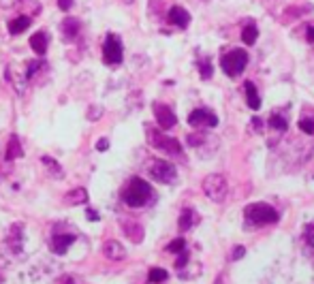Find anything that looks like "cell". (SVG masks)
Returning a JSON list of instances; mask_svg holds the SVG:
<instances>
[{
	"mask_svg": "<svg viewBox=\"0 0 314 284\" xmlns=\"http://www.w3.org/2000/svg\"><path fill=\"white\" fill-rule=\"evenodd\" d=\"M73 242H75L73 233H53L50 242V250L53 254H67V250L71 248Z\"/></svg>",
	"mask_w": 314,
	"mask_h": 284,
	"instance_id": "30bf717a",
	"label": "cell"
},
{
	"mask_svg": "<svg viewBox=\"0 0 314 284\" xmlns=\"http://www.w3.org/2000/svg\"><path fill=\"white\" fill-rule=\"evenodd\" d=\"M244 254H246V248H244V246H237V248L233 250V254H231V259L240 261V259H244Z\"/></svg>",
	"mask_w": 314,
	"mask_h": 284,
	"instance_id": "836d02e7",
	"label": "cell"
},
{
	"mask_svg": "<svg viewBox=\"0 0 314 284\" xmlns=\"http://www.w3.org/2000/svg\"><path fill=\"white\" fill-rule=\"evenodd\" d=\"M167 250H169V252H173V254H180V252H184V250H186V242H184L182 237H177V239H173V242L167 246Z\"/></svg>",
	"mask_w": 314,
	"mask_h": 284,
	"instance_id": "f1b7e54d",
	"label": "cell"
},
{
	"mask_svg": "<svg viewBox=\"0 0 314 284\" xmlns=\"http://www.w3.org/2000/svg\"><path fill=\"white\" fill-rule=\"evenodd\" d=\"M304 237H306V244L308 248L314 250V224H308L306 231H304Z\"/></svg>",
	"mask_w": 314,
	"mask_h": 284,
	"instance_id": "4dcf8cb0",
	"label": "cell"
},
{
	"mask_svg": "<svg viewBox=\"0 0 314 284\" xmlns=\"http://www.w3.org/2000/svg\"><path fill=\"white\" fill-rule=\"evenodd\" d=\"M244 218H246V229L250 227H265V224H276L280 220V214L267 203H250L244 210Z\"/></svg>",
	"mask_w": 314,
	"mask_h": 284,
	"instance_id": "7a4b0ae2",
	"label": "cell"
},
{
	"mask_svg": "<svg viewBox=\"0 0 314 284\" xmlns=\"http://www.w3.org/2000/svg\"><path fill=\"white\" fill-rule=\"evenodd\" d=\"M167 19H169L173 26H177V28H188V24H191V13L182 7H171L169 13H167Z\"/></svg>",
	"mask_w": 314,
	"mask_h": 284,
	"instance_id": "7c38bea8",
	"label": "cell"
},
{
	"mask_svg": "<svg viewBox=\"0 0 314 284\" xmlns=\"http://www.w3.org/2000/svg\"><path fill=\"white\" fill-rule=\"evenodd\" d=\"M73 2H75V0H58V7H60L62 11H69L73 7Z\"/></svg>",
	"mask_w": 314,
	"mask_h": 284,
	"instance_id": "8d00e7d4",
	"label": "cell"
},
{
	"mask_svg": "<svg viewBox=\"0 0 314 284\" xmlns=\"http://www.w3.org/2000/svg\"><path fill=\"white\" fill-rule=\"evenodd\" d=\"M244 90H246V103H248V107H250L252 111H259V109H261V96H259V92H257V85H254L252 82H246V84H244Z\"/></svg>",
	"mask_w": 314,
	"mask_h": 284,
	"instance_id": "e0dca14e",
	"label": "cell"
},
{
	"mask_svg": "<svg viewBox=\"0 0 314 284\" xmlns=\"http://www.w3.org/2000/svg\"><path fill=\"white\" fill-rule=\"evenodd\" d=\"M30 47L36 56H45L47 47H50V39H47V32H35L30 36Z\"/></svg>",
	"mask_w": 314,
	"mask_h": 284,
	"instance_id": "5bb4252c",
	"label": "cell"
},
{
	"mask_svg": "<svg viewBox=\"0 0 314 284\" xmlns=\"http://www.w3.org/2000/svg\"><path fill=\"white\" fill-rule=\"evenodd\" d=\"M122 56H124L122 41L118 39L116 34H107L105 45H103V62L111 64V67H116V64L122 62Z\"/></svg>",
	"mask_w": 314,
	"mask_h": 284,
	"instance_id": "52a82bcc",
	"label": "cell"
},
{
	"mask_svg": "<svg viewBox=\"0 0 314 284\" xmlns=\"http://www.w3.org/2000/svg\"><path fill=\"white\" fill-rule=\"evenodd\" d=\"M28 26H30V17L19 15V17H15V19L9 21V32H11V34H21L24 30H28Z\"/></svg>",
	"mask_w": 314,
	"mask_h": 284,
	"instance_id": "44dd1931",
	"label": "cell"
},
{
	"mask_svg": "<svg viewBox=\"0 0 314 284\" xmlns=\"http://www.w3.org/2000/svg\"><path fill=\"white\" fill-rule=\"evenodd\" d=\"M7 77H9V82L13 84V88H15V92L17 94L26 92L28 77H26V71H17V64H9L7 67Z\"/></svg>",
	"mask_w": 314,
	"mask_h": 284,
	"instance_id": "8fae6325",
	"label": "cell"
},
{
	"mask_svg": "<svg viewBox=\"0 0 314 284\" xmlns=\"http://www.w3.org/2000/svg\"><path fill=\"white\" fill-rule=\"evenodd\" d=\"M197 214L191 207H186V210H182L180 214V220H177V227H180V231H188V229H192V224L197 222Z\"/></svg>",
	"mask_w": 314,
	"mask_h": 284,
	"instance_id": "ac0fdd59",
	"label": "cell"
},
{
	"mask_svg": "<svg viewBox=\"0 0 314 284\" xmlns=\"http://www.w3.org/2000/svg\"><path fill=\"white\" fill-rule=\"evenodd\" d=\"M64 284H77V282H75V278H67V280H64Z\"/></svg>",
	"mask_w": 314,
	"mask_h": 284,
	"instance_id": "ab89813d",
	"label": "cell"
},
{
	"mask_svg": "<svg viewBox=\"0 0 314 284\" xmlns=\"http://www.w3.org/2000/svg\"><path fill=\"white\" fill-rule=\"evenodd\" d=\"M148 141L150 146L160 150V152L169 154V156H182V143L173 137L162 135L160 131H154V128H148Z\"/></svg>",
	"mask_w": 314,
	"mask_h": 284,
	"instance_id": "277c9868",
	"label": "cell"
},
{
	"mask_svg": "<svg viewBox=\"0 0 314 284\" xmlns=\"http://www.w3.org/2000/svg\"><path fill=\"white\" fill-rule=\"evenodd\" d=\"M267 124L272 126V128H276V131L284 133V131H286V117H284V116H280V114H274L272 117H269Z\"/></svg>",
	"mask_w": 314,
	"mask_h": 284,
	"instance_id": "4316f807",
	"label": "cell"
},
{
	"mask_svg": "<svg viewBox=\"0 0 314 284\" xmlns=\"http://www.w3.org/2000/svg\"><path fill=\"white\" fill-rule=\"evenodd\" d=\"M103 252L109 261H122L124 256H126V250H124V246L120 242H116V239H109V242H105L103 246Z\"/></svg>",
	"mask_w": 314,
	"mask_h": 284,
	"instance_id": "4fadbf2b",
	"label": "cell"
},
{
	"mask_svg": "<svg viewBox=\"0 0 314 284\" xmlns=\"http://www.w3.org/2000/svg\"><path fill=\"white\" fill-rule=\"evenodd\" d=\"M62 34H64V39L67 41H73L75 36L79 34V30H81V21L77 17H67V19H62Z\"/></svg>",
	"mask_w": 314,
	"mask_h": 284,
	"instance_id": "9a60e30c",
	"label": "cell"
},
{
	"mask_svg": "<svg viewBox=\"0 0 314 284\" xmlns=\"http://www.w3.org/2000/svg\"><path fill=\"white\" fill-rule=\"evenodd\" d=\"M86 218H88V220H92V222H96V220H99V214L88 207V210H86Z\"/></svg>",
	"mask_w": 314,
	"mask_h": 284,
	"instance_id": "74e56055",
	"label": "cell"
},
{
	"mask_svg": "<svg viewBox=\"0 0 314 284\" xmlns=\"http://www.w3.org/2000/svg\"><path fill=\"white\" fill-rule=\"evenodd\" d=\"M122 229H124V235H126L133 244H139L143 239V227H141V224L131 222V220H124Z\"/></svg>",
	"mask_w": 314,
	"mask_h": 284,
	"instance_id": "2e32d148",
	"label": "cell"
},
{
	"mask_svg": "<svg viewBox=\"0 0 314 284\" xmlns=\"http://www.w3.org/2000/svg\"><path fill=\"white\" fill-rule=\"evenodd\" d=\"M299 131L306 135H314V117H301L299 120Z\"/></svg>",
	"mask_w": 314,
	"mask_h": 284,
	"instance_id": "83f0119b",
	"label": "cell"
},
{
	"mask_svg": "<svg viewBox=\"0 0 314 284\" xmlns=\"http://www.w3.org/2000/svg\"><path fill=\"white\" fill-rule=\"evenodd\" d=\"M188 124L194 128H214L218 126V117L212 109H205V107H199L194 109L191 116H188Z\"/></svg>",
	"mask_w": 314,
	"mask_h": 284,
	"instance_id": "ba28073f",
	"label": "cell"
},
{
	"mask_svg": "<svg viewBox=\"0 0 314 284\" xmlns=\"http://www.w3.org/2000/svg\"><path fill=\"white\" fill-rule=\"evenodd\" d=\"M203 192H205V197H208L209 201L223 203L227 199V192H229V188H227L225 175H220V173L208 175V178L203 180Z\"/></svg>",
	"mask_w": 314,
	"mask_h": 284,
	"instance_id": "5b68a950",
	"label": "cell"
},
{
	"mask_svg": "<svg viewBox=\"0 0 314 284\" xmlns=\"http://www.w3.org/2000/svg\"><path fill=\"white\" fill-rule=\"evenodd\" d=\"M101 114H103V107L92 105V107H90V111H88V117H90V120H99Z\"/></svg>",
	"mask_w": 314,
	"mask_h": 284,
	"instance_id": "d6a6232c",
	"label": "cell"
},
{
	"mask_svg": "<svg viewBox=\"0 0 314 284\" xmlns=\"http://www.w3.org/2000/svg\"><path fill=\"white\" fill-rule=\"evenodd\" d=\"M199 71H201V77L203 79H209V77H212V62H209L208 58L199 60Z\"/></svg>",
	"mask_w": 314,
	"mask_h": 284,
	"instance_id": "f546056e",
	"label": "cell"
},
{
	"mask_svg": "<svg viewBox=\"0 0 314 284\" xmlns=\"http://www.w3.org/2000/svg\"><path fill=\"white\" fill-rule=\"evenodd\" d=\"M248 67V53L244 50H233L229 53H225L220 58V68L229 75V77H240Z\"/></svg>",
	"mask_w": 314,
	"mask_h": 284,
	"instance_id": "3957f363",
	"label": "cell"
},
{
	"mask_svg": "<svg viewBox=\"0 0 314 284\" xmlns=\"http://www.w3.org/2000/svg\"><path fill=\"white\" fill-rule=\"evenodd\" d=\"M47 68V64L43 62V60H30V62H26V77L32 79L39 71H45Z\"/></svg>",
	"mask_w": 314,
	"mask_h": 284,
	"instance_id": "d4e9b609",
	"label": "cell"
},
{
	"mask_svg": "<svg viewBox=\"0 0 314 284\" xmlns=\"http://www.w3.org/2000/svg\"><path fill=\"white\" fill-rule=\"evenodd\" d=\"M154 192H152V186L148 184L145 180L141 178H133L131 182L126 184V188L122 190V201L126 203L128 207H143L152 201Z\"/></svg>",
	"mask_w": 314,
	"mask_h": 284,
	"instance_id": "6da1fadb",
	"label": "cell"
},
{
	"mask_svg": "<svg viewBox=\"0 0 314 284\" xmlns=\"http://www.w3.org/2000/svg\"><path fill=\"white\" fill-rule=\"evenodd\" d=\"M19 156H21V143H19L17 135H11L9 137L7 152H4V158H7V160H15V158H19Z\"/></svg>",
	"mask_w": 314,
	"mask_h": 284,
	"instance_id": "ffe728a7",
	"label": "cell"
},
{
	"mask_svg": "<svg viewBox=\"0 0 314 284\" xmlns=\"http://www.w3.org/2000/svg\"><path fill=\"white\" fill-rule=\"evenodd\" d=\"M154 117H156V124H158L162 131H169V128L177 124V117L173 114V109L162 103H154Z\"/></svg>",
	"mask_w": 314,
	"mask_h": 284,
	"instance_id": "9c48e42d",
	"label": "cell"
},
{
	"mask_svg": "<svg viewBox=\"0 0 314 284\" xmlns=\"http://www.w3.org/2000/svg\"><path fill=\"white\" fill-rule=\"evenodd\" d=\"M167 278H169V274H167L162 267H152V269H150V274H148V280L152 284H160V282H165Z\"/></svg>",
	"mask_w": 314,
	"mask_h": 284,
	"instance_id": "484cf974",
	"label": "cell"
},
{
	"mask_svg": "<svg viewBox=\"0 0 314 284\" xmlns=\"http://www.w3.org/2000/svg\"><path fill=\"white\" fill-rule=\"evenodd\" d=\"M0 284H2V278H0Z\"/></svg>",
	"mask_w": 314,
	"mask_h": 284,
	"instance_id": "60d3db41",
	"label": "cell"
},
{
	"mask_svg": "<svg viewBox=\"0 0 314 284\" xmlns=\"http://www.w3.org/2000/svg\"><path fill=\"white\" fill-rule=\"evenodd\" d=\"M150 169V175L160 182V184H173V182L177 180V169L173 167L169 160H162V158H154L152 163L148 165Z\"/></svg>",
	"mask_w": 314,
	"mask_h": 284,
	"instance_id": "8992f818",
	"label": "cell"
},
{
	"mask_svg": "<svg viewBox=\"0 0 314 284\" xmlns=\"http://www.w3.org/2000/svg\"><path fill=\"white\" fill-rule=\"evenodd\" d=\"M41 163L47 167V171L52 173V178H56V180H62V178H64L62 167H60V165H58L53 158H50V156H41Z\"/></svg>",
	"mask_w": 314,
	"mask_h": 284,
	"instance_id": "7402d4cb",
	"label": "cell"
},
{
	"mask_svg": "<svg viewBox=\"0 0 314 284\" xmlns=\"http://www.w3.org/2000/svg\"><path fill=\"white\" fill-rule=\"evenodd\" d=\"M186 263H188V252H186V250H184V252H180V256H177L175 265H177V267H180V269H182V267L186 265Z\"/></svg>",
	"mask_w": 314,
	"mask_h": 284,
	"instance_id": "d590c367",
	"label": "cell"
},
{
	"mask_svg": "<svg viewBox=\"0 0 314 284\" xmlns=\"http://www.w3.org/2000/svg\"><path fill=\"white\" fill-rule=\"evenodd\" d=\"M257 36H259V28L254 24H248V26H244V30H242V39L246 45H254L257 43Z\"/></svg>",
	"mask_w": 314,
	"mask_h": 284,
	"instance_id": "cb8c5ba5",
	"label": "cell"
},
{
	"mask_svg": "<svg viewBox=\"0 0 314 284\" xmlns=\"http://www.w3.org/2000/svg\"><path fill=\"white\" fill-rule=\"evenodd\" d=\"M186 141H188V146L199 148V146H201V143L205 141V135H201V133H199V135H188V137H186Z\"/></svg>",
	"mask_w": 314,
	"mask_h": 284,
	"instance_id": "1f68e13d",
	"label": "cell"
},
{
	"mask_svg": "<svg viewBox=\"0 0 314 284\" xmlns=\"http://www.w3.org/2000/svg\"><path fill=\"white\" fill-rule=\"evenodd\" d=\"M306 36H308V41H310V43H314V26H310V28H308Z\"/></svg>",
	"mask_w": 314,
	"mask_h": 284,
	"instance_id": "f35d334b",
	"label": "cell"
},
{
	"mask_svg": "<svg viewBox=\"0 0 314 284\" xmlns=\"http://www.w3.org/2000/svg\"><path fill=\"white\" fill-rule=\"evenodd\" d=\"M96 150H99V152H105V150H109V139H99V141H96Z\"/></svg>",
	"mask_w": 314,
	"mask_h": 284,
	"instance_id": "e575fe53",
	"label": "cell"
},
{
	"mask_svg": "<svg viewBox=\"0 0 314 284\" xmlns=\"http://www.w3.org/2000/svg\"><path fill=\"white\" fill-rule=\"evenodd\" d=\"M64 201L71 203V205H81V203L88 201V190L86 188H75L73 192H69V195L64 197Z\"/></svg>",
	"mask_w": 314,
	"mask_h": 284,
	"instance_id": "603a6c76",
	"label": "cell"
},
{
	"mask_svg": "<svg viewBox=\"0 0 314 284\" xmlns=\"http://www.w3.org/2000/svg\"><path fill=\"white\" fill-rule=\"evenodd\" d=\"M21 233H24V224H13L11 227V233H9V246L15 250V252H19L21 250Z\"/></svg>",
	"mask_w": 314,
	"mask_h": 284,
	"instance_id": "d6986e66",
	"label": "cell"
}]
</instances>
